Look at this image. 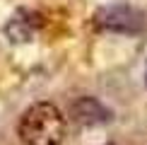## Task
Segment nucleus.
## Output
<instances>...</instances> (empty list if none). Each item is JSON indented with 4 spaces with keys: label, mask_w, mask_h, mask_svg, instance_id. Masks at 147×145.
<instances>
[{
    "label": "nucleus",
    "mask_w": 147,
    "mask_h": 145,
    "mask_svg": "<svg viewBox=\"0 0 147 145\" xmlns=\"http://www.w3.org/2000/svg\"><path fill=\"white\" fill-rule=\"evenodd\" d=\"M70 114L80 126H101L113 116L96 97H77L70 104Z\"/></svg>",
    "instance_id": "3"
},
{
    "label": "nucleus",
    "mask_w": 147,
    "mask_h": 145,
    "mask_svg": "<svg viewBox=\"0 0 147 145\" xmlns=\"http://www.w3.org/2000/svg\"><path fill=\"white\" fill-rule=\"evenodd\" d=\"M94 24L96 29L111 34H140L147 27V17L142 10L133 7L128 3H113V5H104L96 12Z\"/></svg>",
    "instance_id": "2"
},
{
    "label": "nucleus",
    "mask_w": 147,
    "mask_h": 145,
    "mask_svg": "<svg viewBox=\"0 0 147 145\" xmlns=\"http://www.w3.org/2000/svg\"><path fill=\"white\" fill-rule=\"evenodd\" d=\"M145 85H147V68H145Z\"/></svg>",
    "instance_id": "5"
},
{
    "label": "nucleus",
    "mask_w": 147,
    "mask_h": 145,
    "mask_svg": "<svg viewBox=\"0 0 147 145\" xmlns=\"http://www.w3.org/2000/svg\"><path fill=\"white\" fill-rule=\"evenodd\" d=\"M39 20H36L34 12L29 10H20L15 17L7 22V27H5V34H7V39L12 44H24V41H29L36 32V27H39Z\"/></svg>",
    "instance_id": "4"
},
{
    "label": "nucleus",
    "mask_w": 147,
    "mask_h": 145,
    "mask_svg": "<svg viewBox=\"0 0 147 145\" xmlns=\"http://www.w3.org/2000/svg\"><path fill=\"white\" fill-rule=\"evenodd\" d=\"M65 123L63 111L51 102H36L22 114L17 136L24 145H60L65 140Z\"/></svg>",
    "instance_id": "1"
}]
</instances>
